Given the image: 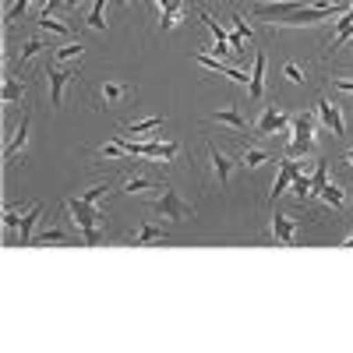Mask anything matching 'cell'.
Segmentation results:
<instances>
[{
	"mask_svg": "<svg viewBox=\"0 0 353 353\" xmlns=\"http://www.w3.org/2000/svg\"><path fill=\"white\" fill-rule=\"evenodd\" d=\"M265 68H269V57L265 50H254V68H251V85H248V103H258L265 96Z\"/></svg>",
	"mask_w": 353,
	"mask_h": 353,
	"instance_id": "cell-14",
	"label": "cell"
},
{
	"mask_svg": "<svg viewBox=\"0 0 353 353\" xmlns=\"http://www.w3.org/2000/svg\"><path fill=\"white\" fill-rule=\"evenodd\" d=\"M163 124H166L163 117H145V121H128L121 131H124V134H134V138L141 141V138H149V134L163 131Z\"/></svg>",
	"mask_w": 353,
	"mask_h": 353,
	"instance_id": "cell-18",
	"label": "cell"
},
{
	"mask_svg": "<svg viewBox=\"0 0 353 353\" xmlns=\"http://www.w3.org/2000/svg\"><path fill=\"white\" fill-rule=\"evenodd\" d=\"M269 241H276V244H283V248H293V241H297V219H293V216H283V212H272Z\"/></svg>",
	"mask_w": 353,
	"mask_h": 353,
	"instance_id": "cell-11",
	"label": "cell"
},
{
	"mask_svg": "<svg viewBox=\"0 0 353 353\" xmlns=\"http://www.w3.org/2000/svg\"><path fill=\"white\" fill-rule=\"evenodd\" d=\"M297 173H301V163L293 159V156H283V159H279V176L272 181V201L283 198V194L290 191V184L297 181Z\"/></svg>",
	"mask_w": 353,
	"mask_h": 353,
	"instance_id": "cell-13",
	"label": "cell"
},
{
	"mask_svg": "<svg viewBox=\"0 0 353 353\" xmlns=\"http://www.w3.org/2000/svg\"><path fill=\"white\" fill-rule=\"evenodd\" d=\"M152 209H156L163 219H176V223L194 219V205H191V201H184V198H181V191H173L170 184H163V188L156 191Z\"/></svg>",
	"mask_w": 353,
	"mask_h": 353,
	"instance_id": "cell-4",
	"label": "cell"
},
{
	"mask_svg": "<svg viewBox=\"0 0 353 353\" xmlns=\"http://www.w3.org/2000/svg\"><path fill=\"white\" fill-rule=\"evenodd\" d=\"M43 50H53L46 39H36V36H28V39H21L18 43V50L11 53V68H25L28 61H32V57H39Z\"/></svg>",
	"mask_w": 353,
	"mask_h": 353,
	"instance_id": "cell-16",
	"label": "cell"
},
{
	"mask_svg": "<svg viewBox=\"0 0 353 353\" xmlns=\"http://www.w3.org/2000/svg\"><path fill=\"white\" fill-rule=\"evenodd\" d=\"M290 194H293V201H297V205H307L314 198V181H311V176H304V173H297V181L290 184Z\"/></svg>",
	"mask_w": 353,
	"mask_h": 353,
	"instance_id": "cell-24",
	"label": "cell"
},
{
	"mask_svg": "<svg viewBox=\"0 0 353 353\" xmlns=\"http://www.w3.org/2000/svg\"><path fill=\"white\" fill-rule=\"evenodd\" d=\"M64 209L71 212L74 230H88V226H99V223H106V216L96 209L92 201H85V198H68V201H64Z\"/></svg>",
	"mask_w": 353,
	"mask_h": 353,
	"instance_id": "cell-10",
	"label": "cell"
},
{
	"mask_svg": "<svg viewBox=\"0 0 353 353\" xmlns=\"http://www.w3.org/2000/svg\"><path fill=\"white\" fill-rule=\"evenodd\" d=\"M134 96H138V88L131 81H121V78H103L99 85H92L85 92V99H88L92 110H121Z\"/></svg>",
	"mask_w": 353,
	"mask_h": 353,
	"instance_id": "cell-2",
	"label": "cell"
},
{
	"mask_svg": "<svg viewBox=\"0 0 353 353\" xmlns=\"http://www.w3.org/2000/svg\"><path fill=\"white\" fill-rule=\"evenodd\" d=\"M233 32H237V36H244L248 43H254V28H251V21H248L241 11H233Z\"/></svg>",
	"mask_w": 353,
	"mask_h": 353,
	"instance_id": "cell-32",
	"label": "cell"
},
{
	"mask_svg": "<svg viewBox=\"0 0 353 353\" xmlns=\"http://www.w3.org/2000/svg\"><path fill=\"white\" fill-rule=\"evenodd\" d=\"M28 128H32V113H21V121H18V128L11 131V138H8V145H4V166L8 170H14L18 166V159L25 156V149H28Z\"/></svg>",
	"mask_w": 353,
	"mask_h": 353,
	"instance_id": "cell-8",
	"label": "cell"
},
{
	"mask_svg": "<svg viewBox=\"0 0 353 353\" xmlns=\"http://www.w3.org/2000/svg\"><path fill=\"white\" fill-rule=\"evenodd\" d=\"M43 78H46V96H50L53 110H61V106H64V92H68V85H71V81H78V68L46 64V68H43Z\"/></svg>",
	"mask_w": 353,
	"mask_h": 353,
	"instance_id": "cell-5",
	"label": "cell"
},
{
	"mask_svg": "<svg viewBox=\"0 0 353 353\" xmlns=\"http://www.w3.org/2000/svg\"><path fill=\"white\" fill-rule=\"evenodd\" d=\"M191 61L198 64V68H205V71H212V74H223L226 71V64H223V57H212V53H191Z\"/></svg>",
	"mask_w": 353,
	"mask_h": 353,
	"instance_id": "cell-27",
	"label": "cell"
},
{
	"mask_svg": "<svg viewBox=\"0 0 353 353\" xmlns=\"http://www.w3.org/2000/svg\"><path fill=\"white\" fill-rule=\"evenodd\" d=\"M71 241H81V233H68L64 226H46L43 233H36L32 244H71Z\"/></svg>",
	"mask_w": 353,
	"mask_h": 353,
	"instance_id": "cell-20",
	"label": "cell"
},
{
	"mask_svg": "<svg viewBox=\"0 0 353 353\" xmlns=\"http://www.w3.org/2000/svg\"><path fill=\"white\" fill-rule=\"evenodd\" d=\"M325 85L332 88V92L353 96V78H346V74H329V78H325Z\"/></svg>",
	"mask_w": 353,
	"mask_h": 353,
	"instance_id": "cell-30",
	"label": "cell"
},
{
	"mask_svg": "<svg viewBox=\"0 0 353 353\" xmlns=\"http://www.w3.org/2000/svg\"><path fill=\"white\" fill-rule=\"evenodd\" d=\"M339 248H353V230H350V233H346V237L339 241Z\"/></svg>",
	"mask_w": 353,
	"mask_h": 353,
	"instance_id": "cell-36",
	"label": "cell"
},
{
	"mask_svg": "<svg viewBox=\"0 0 353 353\" xmlns=\"http://www.w3.org/2000/svg\"><path fill=\"white\" fill-rule=\"evenodd\" d=\"M350 39H353V0H350V11H346V14L336 21V36H332L329 50H332V53H339V50H343Z\"/></svg>",
	"mask_w": 353,
	"mask_h": 353,
	"instance_id": "cell-19",
	"label": "cell"
},
{
	"mask_svg": "<svg viewBox=\"0 0 353 353\" xmlns=\"http://www.w3.org/2000/svg\"><path fill=\"white\" fill-rule=\"evenodd\" d=\"M283 78H286L290 85L304 88V85L311 81V68H307V64H297V61H286V64H283Z\"/></svg>",
	"mask_w": 353,
	"mask_h": 353,
	"instance_id": "cell-22",
	"label": "cell"
},
{
	"mask_svg": "<svg viewBox=\"0 0 353 353\" xmlns=\"http://www.w3.org/2000/svg\"><path fill=\"white\" fill-rule=\"evenodd\" d=\"M170 237V230L166 226H156V223H141V226H134L131 233H128V244H134V248H141V244H156V241H166Z\"/></svg>",
	"mask_w": 353,
	"mask_h": 353,
	"instance_id": "cell-15",
	"label": "cell"
},
{
	"mask_svg": "<svg viewBox=\"0 0 353 353\" xmlns=\"http://www.w3.org/2000/svg\"><path fill=\"white\" fill-rule=\"evenodd\" d=\"M18 226H21L18 209H14V205H8V209H4V230H18Z\"/></svg>",
	"mask_w": 353,
	"mask_h": 353,
	"instance_id": "cell-34",
	"label": "cell"
},
{
	"mask_svg": "<svg viewBox=\"0 0 353 353\" xmlns=\"http://www.w3.org/2000/svg\"><path fill=\"white\" fill-rule=\"evenodd\" d=\"M212 124H219V128H226V131H233V134H244L248 131V121H244V113L237 110V103H226V106H219L212 117H209Z\"/></svg>",
	"mask_w": 353,
	"mask_h": 353,
	"instance_id": "cell-12",
	"label": "cell"
},
{
	"mask_svg": "<svg viewBox=\"0 0 353 353\" xmlns=\"http://www.w3.org/2000/svg\"><path fill=\"white\" fill-rule=\"evenodd\" d=\"M159 8H176V4H184V0H156Z\"/></svg>",
	"mask_w": 353,
	"mask_h": 353,
	"instance_id": "cell-35",
	"label": "cell"
},
{
	"mask_svg": "<svg viewBox=\"0 0 353 353\" xmlns=\"http://www.w3.org/2000/svg\"><path fill=\"white\" fill-rule=\"evenodd\" d=\"M343 163H346V166H350V170H353V149H350V152H346V156H343Z\"/></svg>",
	"mask_w": 353,
	"mask_h": 353,
	"instance_id": "cell-37",
	"label": "cell"
},
{
	"mask_svg": "<svg viewBox=\"0 0 353 353\" xmlns=\"http://www.w3.org/2000/svg\"><path fill=\"white\" fill-rule=\"evenodd\" d=\"M318 131H321V121H318V113L314 110H301V113H293V121H290V156L297 159V156H307L314 152V145H318Z\"/></svg>",
	"mask_w": 353,
	"mask_h": 353,
	"instance_id": "cell-3",
	"label": "cell"
},
{
	"mask_svg": "<svg viewBox=\"0 0 353 353\" xmlns=\"http://www.w3.org/2000/svg\"><path fill=\"white\" fill-rule=\"evenodd\" d=\"M110 188H113L110 181H96V184H92V188H88V191H85L81 198H85V201H92V205H99V201H103V198L110 194Z\"/></svg>",
	"mask_w": 353,
	"mask_h": 353,
	"instance_id": "cell-31",
	"label": "cell"
},
{
	"mask_svg": "<svg viewBox=\"0 0 353 353\" xmlns=\"http://www.w3.org/2000/svg\"><path fill=\"white\" fill-rule=\"evenodd\" d=\"M81 43H68V46H61V50H53V57H50V64H68V61H81Z\"/></svg>",
	"mask_w": 353,
	"mask_h": 353,
	"instance_id": "cell-28",
	"label": "cell"
},
{
	"mask_svg": "<svg viewBox=\"0 0 353 353\" xmlns=\"http://www.w3.org/2000/svg\"><path fill=\"white\" fill-rule=\"evenodd\" d=\"M39 216H43V205H32L25 216H21V226H18V248H25V244H32V230H36V223H39Z\"/></svg>",
	"mask_w": 353,
	"mask_h": 353,
	"instance_id": "cell-21",
	"label": "cell"
},
{
	"mask_svg": "<svg viewBox=\"0 0 353 353\" xmlns=\"http://www.w3.org/2000/svg\"><path fill=\"white\" fill-rule=\"evenodd\" d=\"M64 4H68V8H78V4H81V0H64Z\"/></svg>",
	"mask_w": 353,
	"mask_h": 353,
	"instance_id": "cell-38",
	"label": "cell"
},
{
	"mask_svg": "<svg viewBox=\"0 0 353 353\" xmlns=\"http://www.w3.org/2000/svg\"><path fill=\"white\" fill-rule=\"evenodd\" d=\"M4 106H14V103H21L25 99V78H18V74H8L4 78Z\"/></svg>",
	"mask_w": 353,
	"mask_h": 353,
	"instance_id": "cell-23",
	"label": "cell"
},
{
	"mask_svg": "<svg viewBox=\"0 0 353 353\" xmlns=\"http://www.w3.org/2000/svg\"><path fill=\"white\" fill-rule=\"evenodd\" d=\"M103 11H106V0H96L92 11H88V28H96V32H103L106 21H103Z\"/></svg>",
	"mask_w": 353,
	"mask_h": 353,
	"instance_id": "cell-33",
	"label": "cell"
},
{
	"mask_svg": "<svg viewBox=\"0 0 353 353\" xmlns=\"http://www.w3.org/2000/svg\"><path fill=\"white\" fill-rule=\"evenodd\" d=\"M343 8H325V4H307V8H301V11H290V14H283L279 21H269L272 28H304V25H318V21H325V18H332V14H339Z\"/></svg>",
	"mask_w": 353,
	"mask_h": 353,
	"instance_id": "cell-6",
	"label": "cell"
},
{
	"mask_svg": "<svg viewBox=\"0 0 353 353\" xmlns=\"http://www.w3.org/2000/svg\"><path fill=\"white\" fill-rule=\"evenodd\" d=\"M237 159H241L244 170H258V166H265V163H276V156H272L269 149H258V145H251V141L241 145V156H237Z\"/></svg>",
	"mask_w": 353,
	"mask_h": 353,
	"instance_id": "cell-17",
	"label": "cell"
},
{
	"mask_svg": "<svg viewBox=\"0 0 353 353\" xmlns=\"http://www.w3.org/2000/svg\"><path fill=\"white\" fill-rule=\"evenodd\" d=\"M78 233H81V244H85V248H96V244H103V241H106V223L88 226V230H78Z\"/></svg>",
	"mask_w": 353,
	"mask_h": 353,
	"instance_id": "cell-29",
	"label": "cell"
},
{
	"mask_svg": "<svg viewBox=\"0 0 353 353\" xmlns=\"http://www.w3.org/2000/svg\"><path fill=\"white\" fill-rule=\"evenodd\" d=\"M36 25L43 28V32H53V36H71V32H74L71 25H64V21H57V18H50V11H43V14L36 18Z\"/></svg>",
	"mask_w": 353,
	"mask_h": 353,
	"instance_id": "cell-26",
	"label": "cell"
},
{
	"mask_svg": "<svg viewBox=\"0 0 353 353\" xmlns=\"http://www.w3.org/2000/svg\"><path fill=\"white\" fill-rule=\"evenodd\" d=\"M314 113H318L321 128L332 131V138H343V134H346V117H343V106H339V103H332L329 96H318Z\"/></svg>",
	"mask_w": 353,
	"mask_h": 353,
	"instance_id": "cell-9",
	"label": "cell"
},
{
	"mask_svg": "<svg viewBox=\"0 0 353 353\" xmlns=\"http://www.w3.org/2000/svg\"><path fill=\"white\" fill-rule=\"evenodd\" d=\"M290 121H293V117L283 110V106H265L261 110V117H258V121H254V134L258 138H276V134H286L290 131Z\"/></svg>",
	"mask_w": 353,
	"mask_h": 353,
	"instance_id": "cell-7",
	"label": "cell"
},
{
	"mask_svg": "<svg viewBox=\"0 0 353 353\" xmlns=\"http://www.w3.org/2000/svg\"><path fill=\"white\" fill-rule=\"evenodd\" d=\"M241 159H233L226 149H219V145L212 141V138H201L198 145H194V170L201 173V184L205 188H230V181H233V166H237Z\"/></svg>",
	"mask_w": 353,
	"mask_h": 353,
	"instance_id": "cell-1",
	"label": "cell"
},
{
	"mask_svg": "<svg viewBox=\"0 0 353 353\" xmlns=\"http://www.w3.org/2000/svg\"><path fill=\"white\" fill-rule=\"evenodd\" d=\"M314 194H318L321 201H325V205H332V209H343V201H346V194H343V188H339V184H329V181H325V184H321V188H318Z\"/></svg>",
	"mask_w": 353,
	"mask_h": 353,
	"instance_id": "cell-25",
	"label": "cell"
}]
</instances>
